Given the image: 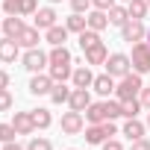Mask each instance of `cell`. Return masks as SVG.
<instances>
[{"mask_svg": "<svg viewBox=\"0 0 150 150\" xmlns=\"http://www.w3.org/2000/svg\"><path fill=\"white\" fill-rule=\"evenodd\" d=\"M129 150H150V141H147V138H135Z\"/></svg>", "mask_w": 150, "mask_h": 150, "instance_id": "cell-40", "label": "cell"}, {"mask_svg": "<svg viewBox=\"0 0 150 150\" xmlns=\"http://www.w3.org/2000/svg\"><path fill=\"white\" fill-rule=\"evenodd\" d=\"M141 109H144V106H141L138 97H135V100H121V112H124V118H138Z\"/></svg>", "mask_w": 150, "mask_h": 150, "instance_id": "cell-30", "label": "cell"}, {"mask_svg": "<svg viewBox=\"0 0 150 150\" xmlns=\"http://www.w3.org/2000/svg\"><path fill=\"white\" fill-rule=\"evenodd\" d=\"M127 21H129V12H127V6H118V3H115V6L109 9V24H112V27H124Z\"/></svg>", "mask_w": 150, "mask_h": 150, "instance_id": "cell-28", "label": "cell"}, {"mask_svg": "<svg viewBox=\"0 0 150 150\" xmlns=\"http://www.w3.org/2000/svg\"><path fill=\"white\" fill-rule=\"evenodd\" d=\"M44 41L50 44V47H62L65 41H68V27L62 24H56V27H50V30H44Z\"/></svg>", "mask_w": 150, "mask_h": 150, "instance_id": "cell-14", "label": "cell"}, {"mask_svg": "<svg viewBox=\"0 0 150 150\" xmlns=\"http://www.w3.org/2000/svg\"><path fill=\"white\" fill-rule=\"evenodd\" d=\"M30 115H33V124H35V129H47L50 124H53V115H50V109H30Z\"/></svg>", "mask_w": 150, "mask_h": 150, "instance_id": "cell-26", "label": "cell"}, {"mask_svg": "<svg viewBox=\"0 0 150 150\" xmlns=\"http://www.w3.org/2000/svg\"><path fill=\"white\" fill-rule=\"evenodd\" d=\"M27 150H53V141H50V138H41V135H35V138H30Z\"/></svg>", "mask_w": 150, "mask_h": 150, "instance_id": "cell-32", "label": "cell"}, {"mask_svg": "<svg viewBox=\"0 0 150 150\" xmlns=\"http://www.w3.org/2000/svg\"><path fill=\"white\" fill-rule=\"evenodd\" d=\"M50 88H53V77H50V74H33L27 91L33 97H41V94H50Z\"/></svg>", "mask_w": 150, "mask_h": 150, "instance_id": "cell-8", "label": "cell"}, {"mask_svg": "<svg viewBox=\"0 0 150 150\" xmlns=\"http://www.w3.org/2000/svg\"><path fill=\"white\" fill-rule=\"evenodd\" d=\"M141 88H144L141 74L129 71L127 77H121V80H118V86H115V97H118V100H135V97L141 94Z\"/></svg>", "mask_w": 150, "mask_h": 150, "instance_id": "cell-1", "label": "cell"}, {"mask_svg": "<svg viewBox=\"0 0 150 150\" xmlns=\"http://www.w3.org/2000/svg\"><path fill=\"white\" fill-rule=\"evenodd\" d=\"M3 150H27V147L18 144V141H9V144H3Z\"/></svg>", "mask_w": 150, "mask_h": 150, "instance_id": "cell-42", "label": "cell"}, {"mask_svg": "<svg viewBox=\"0 0 150 150\" xmlns=\"http://www.w3.org/2000/svg\"><path fill=\"white\" fill-rule=\"evenodd\" d=\"M38 33H41L38 27H24V30H21V35H18V44H21L24 50L38 47V41H41V35H38Z\"/></svg>", "mask_w": 150, "mask_h": 150, "instance_id": "cell-15", "label": "cell"}, {"mask_svg": "<svg viewBox=\"0 0 150 150\" xmlns=\"http://www.w3.org/2000/svg\"><path fill=\"white\" fill-rule=\"evenodd\" d=\"M106 59H109L106 44H97V47L86 50V65H106Z\"/></svg>", "mask_w": 150, "mask_h": 150, "instance_id": "cell-21", "label": "cell"}, {"mask_svg": "<svg viewBox=\"0 0 150 150\" xmlns=\"http://www.w3.org/2000/svg\"><path fill=\"white\" fill-rule=\"evenodd\" d=\"M147 129H150V112H147Z\"/></svg>", "mask_w": 150, "mask_h": 150, "instance_id": "cell-43", "label": "cell"}, {"mask_svg": "<svg viewBox=\"0 0 150 150\" xmlns=\"http://www.w3.org/2000/svg\"><path fill=\"white\" fill-rule=\"evenodd\" d=\"M18 56H21V44H18V38L3 35V38H0V62H3V65H12Z\"/></svg>", "mask_w": 150, "mask_h": 150, "instance_id": "cell-7", "label": "cell"}, {"mask_svg": "<svg viewBox=\"0 0 150 150\" xmlns=\"http://www.w3.org/2000/svg\"><path fill=\"white\" fill-rule=\"evenodd\" d=\"M144 132H147V124H141L138 118H127V124H124V129H121V135H127L129 141L144 138Z\"/></svg>", "mask_w": 150, "mask_h": 150, "instance_id": "cell-17", "label": "cell"}, {"mask_svg": "<svg viewBox=\"0 0 150 150\" xmlns=\"http://www.w3.org/2000/svg\"><path fill=\"white\" fill-rule=\"evenodd\" d=\"M33 18H35L33 27H38V30H50V27H56V18H59V15H56L53 6H38V12H35Z\"/></svg>", "mask_w": 150, "mask_h": 150, "instance_id": "cell-10", "label": "cell"}, {"mask_svg": "<svg viewBox=\"0 0 150 150\" xmlns=\"http://www.w3.org/2000/svg\"><path fill=\"white\" fill-rule=\"evenodd\" d=\"M127 12H129L132 21H144L147 12H150V6H147V0H129V3H127Z\"/></svg>", "mask_w": 150, "mask_h": 150, "instance_id": "cell-24", "label": "cell"}, {"mask_svg": "<svg viewBox=\"0 0 150 150\" xmlns=\"http://www.w3.org/2000/svg\"><path fill=\"white\" fill-rule=\"evenodd\" d=\"M100 150H124V144H121L118 138H106V141L100 144Z\"/></svg>", "mask_w": 150, "mask_h": 150, "instance_id": "cell-38", "label": "cell"}, {"mask_svg": "<svg viewBox=\"0 0 150 150\" xmlns=\"http://www.w3.org/2000/svg\"><path fill=\"white\" fill-rule=\"evenodd\" d=\"M12 127L18 129V135H30V132H35V124H33V115H30V112H15Z\"/></svg>", "mask_w": 150, "mask_h": 150, "instance_id": "cell-16", "label": "cell"}, {"mask_svg": "<svg viewBox=\"0 0 150 150\" xmlns=\"http://www.w3.org/2000/svg\"><path fill=\"white\" fill-rule=\"evenodd\" d=\"M15 106V97H12V91L9 88H0V112H9Z\"/></svg>", "mask_w": 150, "mask_h": 150, "instance_id": "cell-33", "label": "cell"}, {"mask_svg": "<svg viewBox=\"0 0 150 150\" xmlns=\"http://www.w3.org/2000/svg\"><path fill=\"white\" fill-rule=\"evenodd\" d=\"M86 21H88V30H97V33H103V30L109 27V12H100V9H91V12L86 15Z\"/></svg>", "mask_w": 150, "mask_h": 150, "instance_id": "cell-19", "label": "cell"}, {"mask_svg": "<svg viewBox=\"0 0 150 150\" xmlns=\"http://www.w3.org/2000/svg\"><path fill=\"white\" fill-rule=\"evenodd\" d=\"M0 27H3V35H9V38H18V35H21V30H24L27 24L21 21V15H6L3 21H0Z\"/></svg>", "mask_w": 150, "mask_h": 150, "instance_id": "cell-13", "label": "cell"}, {"mask_svg": "<svg viewBox=\"0 0 150 150\" xmlns=\"http://www.w3.org/2000/svg\"><path fill=\"white\" fill-rule=\"evenodd\" d=\"M147 44H150V27H147Z\"/></svg>", "mask_w": 150, "mask_h": 150, "instance_id": "cell-44", "label": "cell"}, {"mask_svg": "<svg viewBox=\"0 0 150 150\" xmlns=\"http://www.w3.org/2000/svg\"><path fill=\"white\" fill-rule=\"evenodd\" d=\"M71 91L74 88H68L65 83H53V88H50V103H56V106H62V103H68V97H71Z\"/></svg>", "mask_w": 150, "mask_h": 150, "instance_id": "cell-22", "label": "cell"}, {"mask_svg": "<svg viewBox=\"0 0 150 150\" xmlns=\"http://www.w3.org/2000/svg\"><path fill=\"white\" fill-rule=\"evenodd\" d=\"M115 77H109V74H97L94 77V83H91V88L100 94V97H109V94H115Z\"/></svg>", "mask_w": 150, "mask_h": 150, "instance_id": "cell-12", "label": "cell"}, {"mask_svg": "<svg viewBox=\"0 0 150 150\" xmlns=\"http://www.w3.org/2000/svg\"><path fill=\"white\" fill-rule=\"evenodd\" d=\"M15 135H18V129L12 127V121H9V124H0V144L15 141Z\"/></svg>", "mask_w": 150, "mask_h": 150, "instance_id": "cell-31", "label": "cell"}, {"mask_svg": "<svg viewBox=\"0 0 150 150\" xmlns=\"http://www.w3.org/2000/svg\"><path fill=\"white\" fill-rule=\"evenodd\" d=\"M71 9L80 12V15H83V12L88 15V12H91V0H71Z\"/></svg>", "mask_w": 150, "mask_h": 150, "instance_id": "cell-34", "label": "cell"}, {"mask_svg": "<svg viewBox=\"0 0 150 150\" xmlns=\"http://www.w3.org/2000/svg\"><path fill=\"white\" fill-rule=\"evenodd\" d=\"M68 106H71L74 112H86V109L91 106V94H88V88H74L71 97H68Z\"/></svg>", "mask_w": 150, "mask_h": 150, "instance_id": "cell-11", "label": "cell"}, {"mask_svg": "<svg viewBox=\"0 0 150 150\" xmlns=\"http://www.w3.org/2000/svg\"><path fill=\"white\" fill-rule=\"evenodd\" d=\"M118 0H91V9H100V12H109Z\"/></svg>", "mask_w": 150, "mask_h": 150, "instance_id": "cell-37", "label": "cell"}, {"mask_svg": "<svg viewBox=\"0 0 150 150\" xmlns=\"http://www.w3.org/2000/svg\"><path fill=\"white\" fill-rule=\"evenodd\" d=\"M21 65H24L30 74H41L44 68H50V56H47L44 50L33 47V50H27V53L21 56Z\"/></svg>", "mask_w": 150, "mask_h": 150, "instance_id": "cell-3", "label": "cell"}, {"mask_svg": "<svg viewBox=\"0 0 150 150\" xmlns=\"http://www.w3.org/2000/svg\"><path fill=\"white\" fill-rule=\"evenodd\" d=\"M71 83H74V88H91V83H94L91 68H88L86 62L77 65V68H74V74H71Z\"/></svg>", "mask_w": 150, "mask_h": 150, "instance_id": "cell-9", "label": "cell"}, {"mask_svg": "<svg viewBox=\"0 0 150 150\" xmlns=\"http://www.w3.org/2000/svg\"><path fill=\"white\" fill-rule=\"evenodd\" d=\"M47 56H50V65H74V56H71V50L65 44L62 47H53Z\"/></svg>", "mask_w": 150, "mask_h": 150, "instance_id": "cell-25", "label": "cell"}, {"mask_svg": "<svg viewBox=\"0 0 150 150\" xmlns=\"http://www.w3.org/2000/svg\"><path fill=\"white\" fill-rule=\"evenodd\" d=\"M124 3H129V0H124Z\"/></svg>", "mask_w": 150, "mask_h": 150, "instance_id": "cell-46", "label": "cell"}, {"mask_svg": "<svg viewBox=\"0 0 150 150\" xmlns=\"http://www.w3.org/2000/svg\"><path fill=\"white\" fill-rule=\"evenodd\" d=\"M3 12L6 15H21V0H3Z\"/></svg>", "mask_w": 150, "mask_h": 150, "instance_id": "cell-35", "label": "cell"}, {"mask_svg": "<svg viewBox=\"0 0 150 150\" xmlns=\"http://www.w3.org/2000/svg\"><path fill=\"white\" fill-rule=\"evenodd\" d=\"M109 135L103 129V124H88L86 127V144H103Z\"/></svg>", "mask_w": 150, "mask_h": 150, "instance_id": "cell-23", "label": "cell"}, {"mask_svg": "<svg viewBox=\"0 0 150 150\" xmlns=\"http://www.w3.org/2000/svg\"><path fill=\"white\" fill-rule=\"evenodd\" d=\"M86 121H88V124H103V121H109L106 100H100V103H91V106L86 109Z\"/></svg>", "mask_w": 150, "mask_h": 150, "instance_id": "cell-18", "label": "cell"}, {"mask_svg": "<svg viewBox=\"0 0 150 150\" xmlns=\"http://www.w3.org/2000/svg\"><path fill=\"white\" fill-rule=\"evenodd\" d=\"M147 38V27H144V21H127L124 27H121V41H127V44H138V41H144Z\"/></svg>", "mask_w": 150, "mask_h": 150, "instance_id": "cell-6", "label": "cell"}, {"mask_svg": "<svg viewBox=\"0 0 150 150\" xmlns=\"http://www.w3.org/2000/svg\"><path fill=\"white\" fill-rule=\"evenodd\" d=\"M129 71H132V59L127 53H109V59H106V74H109V77L121 80V77H127Z\"/></svg>", "mask_w": 150, "mask_h": 150, "instance_id": "cell-2", "label": "cell"}, {"mask_svg": "<svg viewBox=\"0 0 150 150\" xmlns=\"http://www.w3.org/2000/svg\"><path fill=\"white\" fill-rule=\"evenodd\" d=\"M0 88H9V74L0 68Z\"/></svg>", "mask_w": 150, "mask_h": 150, "instance_id": "cell-41", "label": "cell"}, {"mask_svg": "<svg viewBox=\"0 0 150 150\" xmlns=\"http://www.w3.org/2000/svg\"><path fill=\"white\" fill-rule=\"evenodd\" d=\"M59 129H62L65 135H80V132L86 129V118H83V112H74V109L62 112V121H59Z\"/></svg>", "mask_w": 150, "mask_h": 150, "instance_id": "cell-5", "label": "cell"}, {"mask_svg": "<svg viewBox=\"0 0 150 150\" xmlns=\"http://www.w3.org/2000/svg\"><path fill=\"white\" fill-rule=\"evenodd\" d=\"M50 77H53V83H65V80H71V74H74V65H50Z\"/></svg>", "mask_w": 150, "mask_h": 150, "instance_id": "cell-29", "label": "cell"}, {"mask_svg": "<svg viewBox=\"0 0 150 150\" xmlns=\"http://www.w3.org/2000/svg\"><path fill=\"white\" fill-rule=\"evenodd\" d=\"M77 38H80L83 53H86V50H91V47H97V44H103V41H100V33H97V30H88V27H86V30H83Z\"/></svg>", "mask_w": 150, "mask_h": 150, "instance_id": "cell-20", "label": "cell"}, {"mask_svg": "<svg viewBox=\"0 0 150 150\" xmlns=\"http://www.w3.org/2000/svg\"><path fill=\"white\" fill-rule=\"evenodd\" d=\"M38 12V0H21V15H35Z\"/></svg>", "mask_w": 150, "mask_h": 150, "instance_id": "cell-36", "label": "cell"}, {"mask_svg": "<svg viewBox=\"0 0 150 150\" xmlns=\"http://www.w3.org/2000/svg\"><path fill=\"white\" fill-rule=\"evenodd\" d=\"M147 6H150V0H147Z\"/></svg>", "mask_w": 150, "mask_h": 150, "instance_id": "cell-47", "label": "cell"}, {"mask_svg": "<svg viewBox=\"0 0 150 150\" xmlns=\"http://www.w3.org/2000/svg\"><path fill=\"white\" fill-rule=\"evenodd\" d=\"M65 27H68V33H83L86 27H88V21H86V15H80V12H71L68 18H65Z\"/></svg>", "mask_w": 150, "mask_h": 150, "instance_id": "cell-27", "label": "cell"}, {"mask_svg": "<svg viewBox=\"0 0 150 150\" xmlns=\"http://www.w3.org/2000/svg\"><path fill=\"white\" fill-rule=\"evenodd\" d=\"M138 100H141V106L150 112V88H141V94H138Z\"/></svg>", "mask_w": 150, "mask_h": 150, "instance_id": "cell-39", "label": "cell"}, {"mask_svg": "<svg viewBox=\"0 0 150 150\" xmlns=\"http://www.w3.org/2000/svg\"><path fill=\"white\" fill-rule=\"evenodd\" d=\"M0 150H3V147H0Z\"/></svg>", "mask_w": 150, "mask_h": 150, "instance_id": "cell-49", "label": "cell"}, {"mask_svg": "<svg viewBox=\"0 0 150 150\" xmlns=\"http://www.w3.org/2000/svg\"><path fill=\"white\" fill-rule=\"evenodd\" d=\"M71 150H77V147H71Z\"/></svg>", "mask_w": 150, "mask_h": 150, "instance_id": "cell-48", "label": "cell"}, {"mask_svg": "<svg viewBox=\"0 0 150 150\" xmlns=\"http://www.w3.org/2000/svg\"><path fill=\"white\" fill-rule=\"evenodd\" d=\"M129 59H132V71H135V74H150V44H147V41L132 44Z\"/></svg>", "mask_w": 150, "mask_h": 150, "instance_id": "cell-4", "label": "cell"}, {"mask_svg": "<svg viewBox=\"0 0 150 150\" xmlns=\"http://www.w3.org/2000/svg\"><path fill=\"white\" fill-rule=\"evenodd\" d=\"M50 3H59V0H50Z\"/></svg>", "mask_w": 150, "mask_h": 150, "instance_id": "cell-45", "label": "cell"}]
</instances>
